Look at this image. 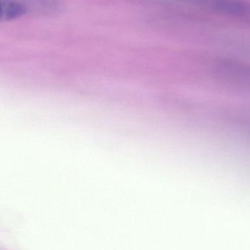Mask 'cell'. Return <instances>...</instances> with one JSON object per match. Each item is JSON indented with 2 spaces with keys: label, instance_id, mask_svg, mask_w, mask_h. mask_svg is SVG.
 <instances>
[{
  "label": "cell",
  "instance_id": "obj_1",
  "mask_svg": "<svg viewBox=\"0 0 250 250\" xmlns=\"http://www.w3.org/2000/svg\"><path fill=\"white\" fill-rule=\"evenodd\" d=\"M27 13V7L21 3L0 0V23L17 20Z\"/></svg>",
  "mask_w": 250,
  "mask_h": 250
}]
</instances>
